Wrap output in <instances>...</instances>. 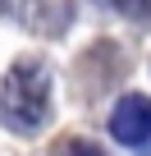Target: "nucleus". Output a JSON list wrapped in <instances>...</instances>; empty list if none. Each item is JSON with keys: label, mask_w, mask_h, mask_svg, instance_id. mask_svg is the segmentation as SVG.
<instances>
[{"label": "nucleus", "mask_w": 151, "mask_h": 156, "mask_svg": "<svg viewBox=\"0 0 151 156\" xmlns=\"http://www.w3.org/2000/svg\"><path fill=\"white\" fill-rule=\"evenodd\" d=\"M110 138L124 147H142L151 142V101L146 97H124L110 110Z\"/></svg>", "instance_id": "f03ea898"}, {"label": "nucleus", "mask_w": 151, "mask_h": 156, "mask_svg": "<svg viewBox=\"0 0 151 156\" xmlns=\"http://www.w3.org/2000/svg\"><path fill=\"white\" fill-rule=\"evenodd\" d=\"M0 119L14 133H37L50 119V69L41 60H19L0 78Z\"/></svg>", "instance_id": "f257e3e1"}, {"label": "nucleus", "mask_w": 151, "mask_h": 156, "mask_svg": "<svg viewBox=\"0 0 151 156\" xmlns=\"http://www.w3.org/2000/svg\"><path fill=\"white\" fill-rule=\"evenodd\" d=\"M55 156H105L96 142H83V138H69V142H60L55 147Z\"/></svg>", "instance_id": "7ed1b4c3"}]
</instances>
